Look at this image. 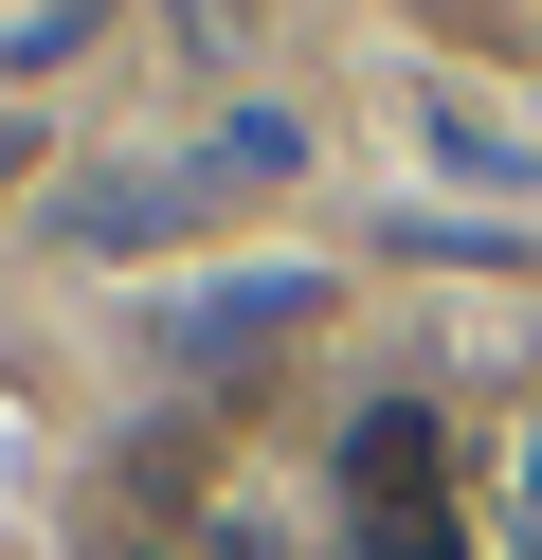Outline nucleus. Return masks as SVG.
Returning a JSON list of instances; mask_svg holds the SVG:
<instances>
[{"label": "nucleus", "mask_w": 542, "mask_h": 560, "mask_svg": "<svg viewBox=\"0 0 542 560\" xmlns=\"http://www.w3.org/2000/svg\"><path fill=\"white\" fill-rule=\"evenodd\" d=\"M199 218V182H91L72 199V235H91V254H127V235H181Z\"/></svg>", "instance_id": "nucleus-1"}, {"label": "nucleus", "mask_w": 542, "mask_h": 560, "mask_svg": "<svg viewBox=\"0 0 542 560\" xmlns=\"http://www.w3.org/2000/svg\"><path fill=\"white\" fill-rule=\"evenodd\" d=\"M19 145H36V127H0V163H19Z\"/></svg>", "instance_id": "nucleus-2"}, {"label": "nucleus", "mask_w": 542, "mask_h": 560, "mask_svg": "<svg viewBox=\"0 0 542 560\" xmlns=\"http://www.w3.org/2000/svg\"><path fill=\"white\" fill-rule=\"evenodd\" d=\"M524 506H542V452H524Z\"/></svg>", "instance_id": "nucleus-3"}]
</instances>
